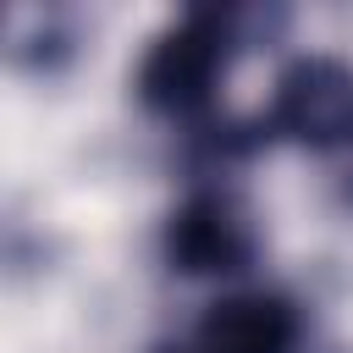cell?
Returning a JSON list of instances; mask_svg holds the SVG:
<instances>
[{
	"label": "cell",
	"instance_id": "cell-1",
	"mask_svg": "<svg viewBox=\"0 0 353 353\" xmlns=\"http://www.w3.org/2000/svg\"><path fill=\"white\" fill-rule=\"evenodd\" d=\"M237 11H215V6H193L182 11L171 28L154 33L143 66H138V99L154 116L171 121H193L215 105V88L237 55Z\"/></svg>",
	"mask_w": 353,
	"mask_h": 353
},
{
	"label": "cell",
	"instance_id": "cell-2",
	"mask_svg": "<svg viewBox=\"0 0 353 353\" xmlns=\"http://www.w3.org/2000/svg\"><path fill=\"white\" fill-rule=\"evenodd\" d=\"M265 143H298L314 154L353 143V66L336 55H298L270 94V110L254 121Z\"/></svg>",
	"mask_w": 353,
	"mask_h": 353
},
{
	"label": "cell",
	"instance_id": "cell-3",
	"mask_svg": "<svg viewBox=\"0 0 353 353\" xmlns=\"http://www.w3.org/2000/svg\"><path fill=\"white\" fill-rule=\"evenodd\" d=\"M259 254L254 221L232 193H193L165 221V259L182 276H237Z\"/></svg>",
	"mask_w": 353,
	"mask_h": 353
},
{
	"label": "cell",
	"instance_id": "cell-4",
	"mask_svg": "<svg viewBox=\"0 0 353 353\" xmlns=\"http://www.w3.org/2000/svg\"><path fill=\"white\" fill-rule=\"evenodd\" d=\"M188 353H298V309L281 292H232L204 309Z\"/></svg>",
	"mask_w": 353,
	"mask_h": 353
},
{
	"label": "cell",
	"instance_id": "cell-5",
	"mask_svg": "<svg viewBox=\"0 0 353 353\" xmlns=\"http://www.w3.org/2000/svg\"><path fill=\"white\" fill-rule=\"evenodd\" d=\"M342 193H347V199H353V171H347V188H342Z\"/></svg>",
	"mask_w": 353,
	"mask_h": 353
}]
</instances>
